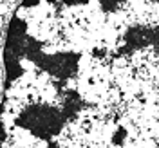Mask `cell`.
Returning <instances> with one entry per match:
<instances>
[{
    "label": "cell",
    "instance_id": "6da1fadb",
    "mask_svg": "<svg viewBox=\"0 0 159 148\" xmlns=\"http://www.w3.org/2000/svg\"><path fill=\"white\" fill-rule=\"evenodd\" d=\"M0 148H159V0H22Z\"/></svg>",
    "mask_w": 159,
    "mask_h": 148
}]
</instances>
